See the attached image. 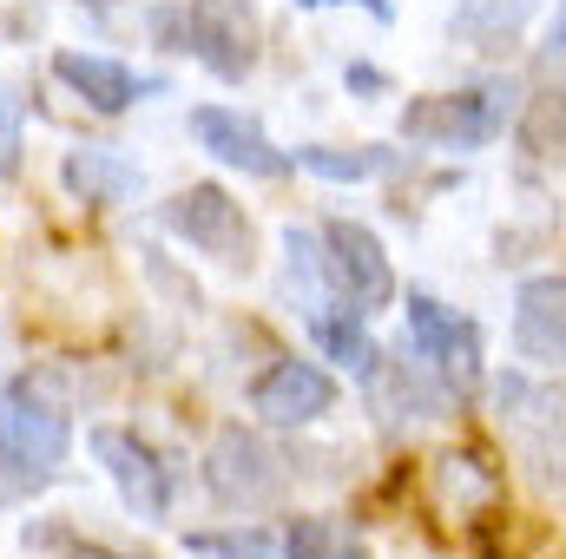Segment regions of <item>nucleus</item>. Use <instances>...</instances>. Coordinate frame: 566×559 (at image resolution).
Listing matches in <instances>:
<instances>
[{
	"label": "nucleus",
	"instance_id": "nucleus-18",
	"mask_svg": "<svg viewBox=\"0 0 566 559\" xmlns=\"http://www.w3.org/2000/svg\"><path fill=\"white\" fill-rule=\"evenodd\" d=\"M283 559H363V540H356L343 520L310 514V520H290V534H283Z\"/></svg>",
	"mask_w": 566,
	"mask_h": 559
},
{
	"label": "nucleus",
	"instance_id": "nucleus-15",
	"mask_svg": "<svg viewBox=\"0 0 566 559\" xmlns=\"http://www.w3.org/2000/svg\"><path fill=\"white\" fill-rule=\"evenodd\" d=\"M534 7H541V0H454L448 33H454L461 46H474V53H501V46L521 40V27L534 20Z\"/></svg>",
	"mask_w": 566,
	"mask_h": 559
},
{
	"label": "nucleus",
	"instance_id": "nucleus-17",
	"mask_svg": "<svg viewBox=\"0 0 566 559\" xmlns=\"http://www.w3.org/2000/svg\"><path fill=\"white\" fill-rule=\"evenodd\" d=\"M290 158H296L303 171L329 178V184H363V178H382V171H396V151H382V145H369V151H329V145H296Z\"/></svg>",
	"mask_w": 566,
	"mask_h": 559
},
{
	"label": "nucleus",
	"instance_id": "nucleus-14",
	"mask_svg": "<svg viewBox=\"0 0 566 559\" xmlns=\"http://www.w3.org/2000/svg\"><path fill=\"white\" fill-rule=\"evenodd\" d=\"M363 382H369V395H376V409H382V415L434 421V415H448V402H454V389L428 369L416 349H409V362H402V356H396V362H382V356H376V369H369Z\"/></svg>",
	"mask_w": 566,
	"mask_h": 559
},
{
	"label": "nucleus",
	"instance_id": "nucleus-22",
	"mask_svg": "<svg viewBox=\"0 0 566 559\" xmlns=\"http://www.w3.org/2000/svg\"><path fill=\"white\" fill-rule=\"evenodd\" d=\"M20 171V93L0 80V178Z\"/></svg>",
	"mask_w": 566,
	"mask_h": 559
},
{
	"label": "nucleus",
	"instance_id": "nucleus-6",
	"mask_svg": "<svg viewBox=\"0 0 566 559\" xmlns=\"http://www.w3.org/2000/svg\"><path fill=\"white\" fill-rule=\"evenodd\" d=\"M323 257H329V289H336L343 303H356L363 316L396 303V264H389V251H382V238H376L369 224L336 218V224L323 231Z\"/></svg>",
	"mask_w": 566,
	"mask_h": 559
},
{
	"label": "nucleus",
	"instance_id": "nucleus-8",
	"mask_svg": "<svg viewBox=\"0 0 566 559\" xmlns=\"http://www.w3.org/2000/svg\"><path fill=\"white\" fill-rule=\"evenodd\" d=\"M86 441H93V461L106 467V481L119 487L126 514H139V520H165L171 514V474H165L151 441H139L133 428H93Z\"/></svg>",
	"mask_w": 566,
	"mask_h": 559
},
{
	"label": "nucleus",
	"instance_id": "nucleus-9",
	"mask_svg": "<svg viewBox=\"0 0 566 559\" xmlns=\"http://www.w3.org/2000/svg\"><path fill=\"white\" fill-rule=\"evenodd\" d=\"M251 409H258V421H271V428H310V421H323L336 409V382L316 362L283 356V362H271L251 382Z\"/></svg>",
	"mask_w": 566,
	"mask_h": 559
},
{
	"label": "nucleus",
	"instance_id": "nucleus-5",
	"mask_svg": "<svg viewBox=\"0 0 566 559\" xmlns=\"http://www.w3.org/2000/svg\"><path fill=\"white\" fill-rule=\"evenodd\" d=\"M205 487L218 507L231 514H258L283 500V461L251 434V428H218L211 454H205Z\"/></svg>",
	"mask_w": 566,
	"mask_h": 559
},
{
	"label": "nucleus",
	"instance_id": "nucleus-26",
	"mask_svg": "<svg viewBox=\"0 0 566 559\" xmlns=\"http://www.w3.org/2000/svg\"><path fill=\"white\" fill-rule=\"evenodd\" d=\"M66 559H133V553H113V547H93V540L80 547V540H73V547H66Z\"/></svg>",
	"mask_w": 566,
	"mask_h": 559
},
{
	"label": "nucleus",
	"instance_id": "nucleus-11",
	"mask_svg": "<svg viewBox=\"0 0 566 559\" xmlns=\"http://www.w3.org/2000/svg\"><path fill=\"white\" fill-rule=\"evenodd\" d=\"M514 349L521 362H566V277H527L514 289Z\"/></svg>",
	"mask_w": 566,
	"mask_h": 559
},
{
	"label": "nucleus",
	"instance_id": "nucleus-12",
	"mask_svg": "<svg viewBox=\"0 0 566 559\" xmlns=\"http://www.w3.org/2000/svg\"><path fill=\"white\" fill-rule=\"evenodd\" d=\"M53 80L66 86V93H80L93 113H133L145 93H158V80H139L133 66H119V60H106V53H53Z\"/></svg>",
	"mask_w": 566,
	"mask_h": 559
},
{
	"label": "nucleus",
	"instance_id": "nucleus-16",
	"mask_svg": "<svg viewBox=\"0 0 566 559\" xmlns=\"http://www.w3.org/2000/svg\"><path fill=\"white\" fill-rule=\"evenodd\" d=\"M310 336H316V349L329 356V362H343V369H356V376H369L376 369V342H369V329H363V309L356 303H323V309H310Z\"/></svg>",
	"mask_w": 566,
	"mask_h": 559
},
{
	"label": "nucleus",
	"instance_id": "nucleus-23",
	"mask_svg": "<svg viewBox=\"0 0 566 559\" xmlns=\"http://www.w3.org/2000/svg\"><path fill=\"white\" fill-rule=\"evenodd\" d=\"M53 474H40V467H13V461H0V507H13V500H27V494H40Z\"/></svg>",
	"mask_w": 566,
	"mask_h": 559
},
{
	"label": "nucleus",
	"instance_id": "nucleus-1",
	"mask_svg": "<svg viewBox=\"0 0 566 559\" xmlns=\"http://www.w3.org/2000/svg\"><path fill=\"white\" fill-rule=\"evenodd\" d=\"M151 40L165 53H185L198 66H211L218 80H244L251 73V7L244 0H158L145 13Z\"/></svg>",
	"mask_w": 566,
	"mask_h": 559
},
{
	"label": "nucleus",
	"instance_id": "nucleus-25",
	"mask_svg": "<svg viewBox=\"0 0 566 559\" xmlns=\"http://www.w3.org/2000/svg\"><path fill=\"white\" fill-rule=\"evenodd\" d=\"M343 80H349V86H356V93H376V86H382V73H376V66H349V73H343Z\"/></svg>",
	"mask_w": 566,
	"mask_h": 559
},
{
	"label": "nucleus",
	"instance_id": "nucleus-10",
	"mask_svg": "<svg viewBox=\"0 0 566 559\" xmlns=\"http://www.w3.org/2000/svg\"><path fill=\"white\" fill-rule=\"evenodd\" d=\"M191 139L205 145L218 165H238V171H251V178H283V171H296V158L277 151V145L264 139L258 119H244V113H231V106H198V113H191Z\"/></svg>",
	"mask_w": 566,
	"mask_h": 559
},
{
	"label": "nucleus",
	"instance_id": "nucleus-19",
	"mask_svg": "<svg viewBox=\"0 0 566 559\" xmlns=\"http://www.w3.org/2000/svg\"><path fill=\"white\" fill-rule=\"evenodd\" d=\"M441 494H448V500H474V507H488V500L501 494V474H488L481 454H441Z\"/></svg>",
	"mask_w": 566,
	"mask_h": 559
},
{
	"label": "nucleus",
	"instance_id": "nucleus-20",
	"mask_svg": "<svg viewBox=\"0 0 566 559\" xmlns=\"http://www.w3.org/2000/svg\"><path fill=\"white\" fill-rule=\"evenodd\" d=\"M185 547L205 559H283V547H271V534H191Z\"/></svg>",
	"mask_w": 566,
	"mask_h": 559
},
{
	"label": "nucleus",
	"instance_id": "nucleus-3",
	"mask_svg": "<svg viewBox=\"0 0 566 559\" xmlns=\"http://www.w3.org/2000/svg\"><path fill=\"white\" fill-rule=\"evenodd\" d=\"M66 454H73V415H66V402L40 376H20L0 395V461L60 474Z\"/></svg>",
	"mask_w": 566,
	"mask_h": 559
},
{
	"label": "nucleus",
	"instance_id": "nucleus-24",
	"mask_svg": "<svg viewBox=\"0 0 566 559\" xmlns=\"http://www.w3.org/2000/svg\"><path fill=\"white\" fill-rule=\"evenodd\" d=\"M296 7H329V0H296ZM343 7H363L376 27H389V20H396V0H343Z\"/></svg>",
	"mask_w": 566,
	"mask_h": 559
},
{
	"label": "nucleus",
	"instance_id": "nucleus-4",
	"mask_svg": "<svg viewBox=\"0 0 566 559\" xmlns=\"http://www.w3.org/2000/svg\"><path fill=\"white\" fill-rule=\"evenodd\" d=\"M158 218H165V231H171L178 244H191L198 257H211V264H224V271H251L258 238H251L244 204H238L224 184H185Z\"/></svg>",
	"mask_w": 566,
	"mask_h": 559
},
{
	"label": "nucleus",
	"instance_id": "nucleus-21",
	"mask_svg": "<svg viewBox=\"0 0 566 559\" xmlns=\"http://www.w3.org/2000/svg\"><path fill=\"white\" fill-rule=\"evenodd\" d=\"M534 73H541L554 93H566V0H560V13L547 20V40H541V53H534Z\"/></svg>",
	"mask_w": 566,
	"mask_h": 559
},
{
	"label": "nucleus",
	"instance_id": "nucleus-7",
	"mask_svg": "<svg viewBox=\"0 0 566 559\" xmlns=\"http://www.w3.org/2000/svg\"><path fill=\"white\" fill-rule=\"evenodd\" d=\"M402 309H409V349L422 356L428 369L461 395V389H474L481 382V329L468 323V316H454V309H441L434 296H402Z\"/></svg>",
	"mask_w": 566,
	"mask_h": 559
},
{
	"label": "nucleus",
	"instance_id": "nucleus-2",
	"mask_svg": "<svg viewBox=\"0 0 566 559\" xmlns=\"http://www.w3.org/2000/svg\"><path fill=\"white\" fill-rule=\"evenodd\" d=\"M521 119V86L514 80H474L461 93H428L402 106V139L441 145V151H481Z\"/></svg>",
	"mask_w": 566,
	"mask_h": 559
},
{
	"label": "nucleus",
	"instance_id": "nucleus-13",
	"mask_svg": "<svg viewBox=\"0 0 566 559\" xmlns=\"http://www.w3.org/2000/svg\"><path fill=\"white\" fill-rule=\"evenodd\" d=\"M60 184H66V198H80V204H133L145 184V171L119 151V145H73L66 158H60Z\"/></svg>",
	"mask_w": 566,
	"mask_h": 559
}]
</instances>
